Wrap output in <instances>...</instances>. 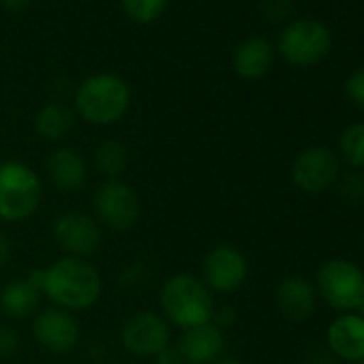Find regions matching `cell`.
I'll return each mask as SVG.
<instances>
[{
  "instance_id": "1",
  "label": "cell",
  "mask_w": 364,
  "mask_h": 364,
  "mask_svg": "<svg viewBox=\"0 0 364 364\" xmlns=\"http://www.w3.org/2000/svg\"><path fill=\"white\" fill-rule=\"evenodd\" d=\"M35 283L52 306L82 313L92 309L103 294V277L90 259L63 255L46 268H35L26 277Z\"/></svg>"
},
{
  "instance_id": "2",
  "label": "cell",
  "mask_w": 364,
  "mask_h": 364,
  "mask_svg": "<svg viewBox=\"0 0 364 364\" xmlns=\"http://www.w3.org/2000/svg\"><path fill=\"white\" fill-rule=\"evenodd\" d=\"M161 315L180 330L196 328L213 321L215 294L204 285L198 274L176 272L161 283L159 289Z\"/></svg>"
},
{
  "instance_id": "3",
  "label": "cell",
  "mask_w": 364,
  "mask_h": 364,
  "mask_svg": "<svg viewBox=\"0 0 364 364\" xmlns=\"http://www.w3.org/2000/svg\"><path fill=\"white\" fill-rule=\"evenodd\" d=\"M73 107L75 116L92 127L116 124L131 107V86L118 73H92L75 88Z\"/></svg>"
},
{
  "instance_id": "4",
  "label": "cell",
  "mask_w": 364,
  "mask_h": 364,
  "mask_svg": "<svg viewBox=\"0 0 364 364\" xmlns=\"http://www.w3.org/2000/svg\"><path fill=\"white\" fill-rule=\"evenodd\" d=\"M43 202L41 176L20 159L0 161V221H28Z\"/></svg>"
},
{
  "instance_id": "5",
  "label": "cell",
  "mask_w": 364,
  "mask_h": 364,
  "mask_svg": "<svg viewBox=\"0 0 364 364\" xmlns=\"http://www.w3.org/2000/svg\"><path fill=\"white\" fill-rule=\"evenodd\" d=\"M317 296L341 313H355L364 300V270L345 257L323 262L315 274Z\"/></svg>"
},
{
  "instance_id": "6",
  "label": "cell",
  "mask_w": 364,
  "mask_h": 364,
  "mask_svg": "<svg viewBox=\"0 0 364 364\" xmlns=\"http://www.w3.org/2000/svg\"><path fill=\"white\" fill-rule=\"evenodd\" d=\"M92 217L109 232H131L141 217V202L137 191L122 178L103 180L92 193Z\"/></svg>"
},
{
  "instance_id": "7",
  "label": "cell",
  "mask_w": 364,
  "mask_h": 364,
  "mask_svg": "<svg viewBox=\"0 0 364 364\" xmlns=\"http://www.w3.org/2000/svg\"><path fill=\"white\" fill-rule=\"evenodd\" d=\"M330 31L317 20H296L279 37L281 56L294 67H313L330 52Z\"/></svg>"
},
{
  "instance_id": "8",
  "label": "cell",
  "mask_w": 364,
  "mask_h": 364,
  "mask_svg": "<svg viewBox=\"0 0 364 364\" xmlns=\"http://www.w3.org/2000/svg\"><path fill=\"white\" fill-rule=\"evenodd\" d=\"M118 338L127 353L135 358H154L161 349L171 345V326L161 313L139 309L122 321Z\"/></svg>"
},
{
  "instance_id": "9",
  "label": "cell",
  "mask_w": 364,
  "mask_h": 364,
  "mask_svg": "<svg viewBox=\"0 0 364 364\" xmlns=\"http://www.w3.org/2000/svg\"><path fill=\"white\" fill-rule=\"evenodd\" d=\"M52 238L65 255L88 259L101 247L103 228L92 215L82 210H69L54 219Z\"/></svg>"
},
{
  "instance_id": "10",
  "label": "cell",
  "mask_w": 364,
  "mask_h": 364,
  "mask_svg": "<svg viewBox=\"0 0 364 364\" xmlns=\"http://www.w3.org/2000/svg\"><path fill=\"white\" fill-rule=\"evenodd\" d=\"M341 178V161L326 146H311L302 150L291 163L294 187L306 196H319L336 185Z\"/></svg>"
},
{
  "instance_id": "11",
  "label": "cell",
  "mask_w": 364,
  "mask_h": 364,
  "mask_svg": "<svg viewBox=\"0 0 364 364\" xmlns=\"http://www.w3.org/2000/svg\"><path fill=\"white\" fill-rule=\"evenodd\" d=\"M247 255L234 245H217L202 259L200 279L213 294H234L247 283Z\"/></svg>"
},
{
  "instance_id": "12",
  "label": "cell",
  "mask_w": 364,
  "mask_h": 364,
  "mask_svg": "<svg viewBox=\"0 0 364 364\" xmlns=\"http://www.w3.org/2000/svg\"><path fill=\"white\" fill-rule=\"evenodd\" d=\"M31 332L41 349L56 355L71 353L82 341V326L77 315L58 306L41 309L33 317Z\"/></svg>"
},
{
  "instance_id": "13",
  "label": "cell",
  "mask_w": 364,
  "mask_h": 364,
  "mask_svg": "<svg viewBox=\"0 0 364 364\" xmlns=\"http://www.w3.org/2000/svg\"><path fill=\"white\" fill-rule=\"evenodd\" d=\"M46 176L60 193H80L88 182L84 154L73 146H58L46 159Z\"/></svg>"
},
{
  "instance_id": "14",
  "label": "cell",
  "mask_w": 364,
  "mask_h": 364,
  "mask_svg": "<svg viewBox=\"0 0 364 364\" xmlns=\"http://www.w3.org/2000/svg\"><path fill=\"white\" fill-rule=\"evenodd\" d=\"M173 345L185 358V364H213L225 355V334L213 321L180 330Z\"/></svg>"
},
{
  "instance_id": "15",
  "label": "cell",
  "mask_w": 364,
  "mask_h": 364,
  "mask_svg": "<svg viewBox=\"0 0 364 364\" xmlns=\"http://www.w3.org/2000/svg\"><path fill=\"white\" fill-rule=\"evenodd\" d=\"M326 341L330 351L345 362H362L364 360V317L358 313H341L336 315L326 332Z\"/></svg>"
},
{
  "instance_id": "16",
  "label": "cell",
  "mask_w": 364,
  "mask_h": 364,
  "mask_svg": "<svg viewBox=\"0 0 364 364\" xmlns=\"http://www.w3.org/2000/svg\"><path fill=\"white\" fill-rule=\"evenodd\" d=\"M317 291L311 281L300 274H289L277 285V306L289 321H304L313 315Z\"/></svg>"
},
{
  "instance_id": "17",
  "label": "cell",
  "mask_w": 364,
  "mask_h": 364,
  "mask_svg": "<svg viewBox=\"0 0 364 364\" xmlns=\"http://www.w3.org/2000/svg\"><path fill=\"white\" fill-rule=\"evenodd\" d=\"M41 289L28 279H16L0 287V313L14 321L35 317L41 311Z\"/></svg>"
},
{
  "instance_id": "18",
  "label": "cell",
  "mask_w": 364,
  "mask_h": 364,
  "mask_svg": "<svg viewBox=\"0 0 364 364\" xmlns=\"http://www.w3.org/2000/svg\"><path fill=\"white\" fill-rule=\"evenodd\" d=\"M274 63V48L268 39L264 37H249L245 39L232 58L234 71L242 80H259L264 77Z\"/></svg>"
},
{
  "instance_id": "19",
  "label": "cell",
  "mask_w": 364,
  "mask_h": 364,
  "mask_svg": "<svg viewBox=\"0 0 364 364\" xmlns=\"http://www.w3.org/2000/svg\"><path fill=\"white\" fill-rule=\"evenodd\" d=\"M73 129H75V112L60 101L46 103L35 114V131L43 141L58 144L67 135H71Z\"/></svg>"
},
{
  "instance_id": "20",
  "label": "cell",
  "mask_w": 364,
  "mask_h": 364,
  "mask_svg": "<svg viewBox=\"0 0 364 364\" xmlns=\"http://www.w3.org/2000/svg\"><path fill=\"white\" fill-rule=\"evenodd\" d=\"M129 161H131V154H129L127 144L116 137L103 139L95 150V167L105 180L120 178L127 171Z\"/></svg>"
},
{
  "instance_id": "21",
  "label": "cell",
  "mask_w": 364,
  "mask_h": 364,
  "mask_svg": "<svg viewBox=\"0 0 364 364\" xmlns=\"http://www.w3.org/2000/svg\"><path fill=\"white\" fill-rule=\"evenodd\" d=\"M338 150L347 165L364 167V122H353L343 129L338 137Z\"/></svg>"
},
{
  "instance_id": "22",
  "label": "cell",
  "mask_w": 364,
  "mask_h": 364,
  "mask_svg": "<svg viewBox=\"0 0 364 364\" xmlns=\"http://www.w3.org/2000/svg\"><path fill=\"white\" fill-rule=\"evenodd\" d=\"M169 0H120L122 11L137 24H152L156 22L165 9Z\"/></svg>"
},
{
  "instance_id": "23",
  "label": "cell",
  "mask_w": 364,
  "mask_h": 364,
  "mask_svg": "<svg viewBox=\"0 0 364 364\" xmlns=\"http://www.w3.org/2000/svg\"><path fill=\"white\" fill-rule=\"evenodd\" d=\"M336 182H338V191H341V196H343L347 202L358 204V202L364 200V176H362V173L349 171V173H345L343 178H338Z\"/></svg>"
},
{
  "instance_id": "24",
  "label": "cell",
  "mask_w": 364,
  "mask_h": 364,
  "mask_svg": "<svg viewBox=\"0 0 364 364\" xmlns=\"http://www.w3.org/2000/svg\"><path fill=\"white\" fill-rule=\"evenodd\" d=\"M20 334L14 326L0 323V360L14 358L20 351Z\"/></svg>"
},
{
  "instance_id": "25",
  "label": "cell",
  "mask_w": 364,
  "mask_h": 364,
  "mask_svg": "<svg viewBox=\"0 0 364 364\" xmlns=\"http://www.w3.org/2000/svg\"><path fill=\"white\" fill-rule=\"evenodd\" d=\"M345 92H347V97H349L355 105L364 107V67L355 69V71L347 77V82H345Z\"/></svg>"
},
{
  "instance_id": "26",
  "label": "cell",
  "mask_w": 364,
  "mask_h": 364,
  "mask_svg": "<svg viewBox=\"0 0 364 364\" xmlns=\"http://www.w3.org/2000/svg\"><path fill=\"white\" fill-rule=\"evenodd\" d=\"M259 11L268 20L279 22L291 11V0H259Z\"/></svg>"
},
{
  "instance_id": "27",
  "label": "cell",
  "mask_w": 364,
  "mask_h": 364,
  "mask_svg": "<svg viewBox=\"0 0 364 364\" xmlns=\"http://www.w3.org/2000/svg\"><path fill=\"white\" fill-rule=\"evenodd\" d=\"M238 319V313L232 304H221V306H215V313H213V323L217 328H232Z\"/></svg>"
},
{
  "instance_id": "28",
  "label": "cell",
  "mask_w": 364,
  "mask_h": 364,
  "mask_svg": "<svg viewBox=\"0 0 364 364\" xmlns=\"http://www.w3.org/2000/svg\"><path fill=\"white\" fill-rule=\"evenodd\" d=\"M154 362L156 364H185V358H182V353L178 351V347L171 343V345H167L165 349H161L154 355Z\"/></svg>"
},
{
  "instance_id": "29",
  "label": "cell",
  "mask_w": 364,
  "mask_h": 364,
  "mask_svg": "<svg viewBox=\"0 0 364 364\" xmlns=\"http://www.w3.org/2000/svg\"><path fill=\"white\" fill-rule=\"evenodd\" d=\"M14 257V242L9 238V234L0 232V268L7 266Z\"/></svg>"
},
{
  "instance_id": "30",
  "label": "cell",
  "mask_w": 364,
  "mask_h": 364,
  "mask_svg": "<svg viewBox=\"0 0 364 364\" xmlns=\"http://www.w3.org/2000/svg\"><path fill=\"white\" fill-rule=\"evenodd\" d=\"M33 0H0V5H3L9 14H24L28 7H31Z\"/></svg>"
},
{
  "instance_id": "31",
  "label": "cell",
  "mask_w": 364,
  "mask_h": 364,
  "mask_svg": "<svg viewBox=\"0 0 364 364\" xmlns=\"http://www.w3.org/2000/svg\"><path fill=\"white\" fill-rule=\"evenodd\" d=\"M213 364H247V362H242L240 358H236V355H221L217 362H213Z\"/></svg>"
},
{
  "instance_id": "32",
  "label": "cell",
  "mask_w": 364,
  "mask_h": 364,
  "mask_svg": "<svg viewBox=\"0 0 364 364\" xmlns=\"http://www.w3.org/2000/svg\"><path fill=\"white\" fill-rule=\"evenodd\" d=\"M355 313H358V315H362V317H364V300H362V302H360V306H358V309H355Z\"/></svg>"
},
{
  "instance_id": "33",
  "label": "cell",
  "mask_w": 364,
  "mask_h": 364,
  "mask_svg": "<svg viewBox=\"0 0 364 364\" xmlns=\"http://www.w3.org/2000/svg\"><path fill=\"white\" fill-rule=\"evenodd\" d=\"M109 364H133V362H120V360H116V362H109Z\"/></svg>"
},
{
  "instance_id": "34",
  "label": "cell",
  "mask_w": 364,
  "mask_h": 364,
  "mask_svg": "<svg viewBox=\"0 0 364 364\" xmlns=\"http://www.w3.org/2000/svg\"><path fill=\"white\" fill-rule=\"evenodd\" d=\"M358 364H364V360H362V362H358Z\"/></svg>"
},
{
  "instance_id": "35",
  "label": "cell",
  "mask_w": 364,
  "mask_h": 364,
  "mask_svg": "<svg viewBox=\"0 0 364 364\" xmlns=\"http://www.w3.org/2000/svg\"><path fill=\"white\" fill-rule=\"evenodd\" d=\"M362 242H364V236H362Z\"/></svg>"
}]
</instances>
